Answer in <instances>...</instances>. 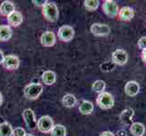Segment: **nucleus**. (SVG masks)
Wrapping results in <instances>:
<instances>
[{"instance_id": "2f4dec72", "label": "nucleus", "mask_w": 146, "mask_h": 136, "mask_svg": "<svg viewBox=\"0 0 146 136\" xmlns=\"http://www.w3.org/2000/svg\"><path fill=\"white\" fill-rule=\"evenodd\" d=\"M141 57H142V60L143 61V63L146 64V49L143 50L142 54H141Z\"/></svg>"}, {"instance_id": "1a4fd4ad", "label": "nucleus", "mask_w": 146, "mask_h": 136, "mask_svg": "<svg viewBox=\"0 0 146 136\" xmlns=\"http://www.w3.org/2000/svg\"><path fill=\"white\" fill-rule=\"evenodd\" d=\"M74 36V30L70 26H63L58 30V37L63 42H70Z\"/></svg>"}, {"instance_id": "423d86ee", "label": "nucleus", "mask_w": 146, "mask_h": 136, "mask_svg": "<svg viewBox=\"0 0 146 136\" xmlns=\"http://www.w3.org/2000/svg\"><path fill=\"white\" fill-rule=\"evenodd\" d=\"M23 119L26 123L27 126L29 130H35L37 128V121L35 115L34 111L31 109H25L22 113Z\"/></svg>"}, {"instance_id": "f3484780", "label": "nucleus", "mask_w": 146, "mask_h": 136, "mask_svg": "<svg viewBox=\"0 0 146 136\" xmlns=\"http://www.w3.org/2000/svg\"><path fill=\"white\" fill-rule=\"evenodd\" d=\"M130 132L133 136H143L145 133V126L142 123H133L130 125Z\"/></svg>"}, {"instance_id": "473e14b6", "label": "nucleus", "mask_w": 146, "mask_h": 136, "mask_svg": "<svg viewBox=\"0 0 146 136\" xmlns=\"http://www.w3.org/2000/svg\"><path fill=\"white\" fill-rule=\"evenodd\" d=\"M4 58H5V55H4V53L0 50V64H3V61H4Z\"/></svg>"}, {"instance_id": "20e7f679", "label": "nucleus", "mask_w": 146, "mask_h": 136, "mask_svg": "<svg viewBox=\"0 0 146 136\" xmlns=\"http://www.w3.org/2000/svg\"><path fill=\"white\" fill-rule=\"evenodd\" d=\"M54 125V120L49 115H44L37 120V129L41 133H51Z\"/></svg>"}, {"instance_id": "dca6fc26", "label": "nucleus", "mask_w": 146, "mask_h": 136, "mask_svg": "<svg viewBox=\"0 0 146 136\" xmlns=\"http://www.w3.org/2000/svg\"><path fill=\"white\" fill-rule=\"evenodd\" d=\"M15 10V5L11 1H3L2 4L0 5V14L4 17H8L10 14H12Z\"/></svg>"}, {"instance_id": "412c9836", "label": "nucleus", "mask_w": 146, "mask_h": 136, "mask_svg": "<svg viewBox=\"0 0 146 136\" xmlns=\"http://www.w3.org/2000/svg\"><path fill=\"white\" fill-rule=\"evenodd\" d=\"M77 103V99L72 94H65L62 99V103L64 107L67 108H72L74 107Z\"/></svg>"}, {"instance_id": "72a5a7b5", "label": "nucleus", "mask_w": 146, "mask_h": 136, "mask_svg": "<svg viewBox=\"0 0 146 136\" xmlns=\"http://www.w3.org/2000/svg\"><path fill=\"white\" fill-rule=\"evenodd\" d=\"M2 103H3V96H2V94L0 93V105L2 104Z\"/></svg>"}, {"instance_id": "aec40b11", "label": "nucleus", "mask_w": 146, "mask_h": 136, "mask_svg": "<svg viewBox=\"0 0 146 136\" xmlns=\"http://www.w3.org/2000/svg\"><path fill=\"white\" fill-rule=\"evenodd\" d=\"M42 81L46 85H52L56 81V74L53 71H46L42 74Z\"/></svg>"}, {"instance_id": "f257e3e1", "label": "nucleus", "mask_w": 146, "mask_h": 136, "mask_svg": "<svg viewBox=\"0 0 146 136\" xmlns=\"http://www.w3.org/2000/svg\"><path fill=\"white\" fill-rule=\"evenodd\" d=\"M42 14L47 21L54 23L57 21L59 17V11L56 5L53 2H46L42 7Z\"/></svg>"}, {"instance_id": "7c9ffc66", "label": "nucleus", "mask_w": 146, "mask_h": 136, "mask_svg": "<svg viewBox=\"0 0 146 136\" xmlns=\"http://www.w3.org/2000/svg\"><path fill=\"white\" fill-rule=\"evenodd\" d=\"M100 136H115L113 133L109 132V131H105V132H103L100 134Z\"/></svg>"}, {"instance_id": "bb28decb", "label": "nucleus", "mask_w": 146, "mask_h": 136, "mask_svg": "<svg viewBox=\"0 0 146 136\" xmlns=\"http://www.w3.org/2000/svg\"><path fill=\"white\" fill-rule=\"evenodd\" d=\"M26 133V131L22 127H17L13 130V136H25Z\"/></svg>"}, {"instance_id": "cd10ccee", "label": "nucleus", "mask_w": 146, "mask_h": 136, "mask_svg": "<svg viewBox=\"0 0 146 136\" xmlns=\"http://www.w3.org/2000/svg\"><path fill=\"white\" fill-rule=\"evenodd\" d=\"M137 44H138V47L142 50V51L143 50H145L146 49V36L141 37Z\"/></svg>"}, {"instance_id": "6ab92c4d", "label": "nucleus", "mask_w": 146, "mask_h": 136, "mask_svg": "<svg viewBox=\"0 0 146 136\" xmlns=\"http://www.w3.org/2000/svg\"><path fill=\"white\" fill-rule=\"evenodd\" d=\"M94 111V104L92 102L87 100H84L79 106V112L84 115L91 114Z\"/></svg>"}, {"instance_id": "c756f323", "label": "nucleus", "mask_w": 146, "mask_h": 136, "mask_svg": "<svg viewBox=\"0 0 146 136\" xmlns=\"http://www.w3.org/2000/svg\"><path fill=\"white\" fill-rule=\"evenodd\" d=\"M117 136H127V133L124 129H121L117 132Z\"/></svg>"}, {"instance_id": "2eb2a0df", "label": "nucleus", "mask_w": 146, "mask_h": 136, "mask_svg": "<svg viewBox=\"0 0 146 136\" xmlns=\"http://www.w3.org/2000/svg\"><path fill=\"white\" fill-rule=\"evenodd\" d=\"M7 22L10 26L17 27L22 24L23 22V16L21 13L17 11H14L12 14H10L7 17Z\"/></svg>"}, {"instance_id": "5701e85b", "label": "nucleus", "mask_w": 146, "mask_h": 136, "mask_svg": "<svg viewBox=\"0 0 146 136\" xmlns=\"http://www.w3.org/2000/svg\"><path fill=\"white\" fill-rule=\"evenodd\" d=\"M51 136H66V129L63 124H55L51 131Z\"/></svg>"}, {"instance_id": "9d476101", "label": "nucleus", "mask_w": 146, "mask_h": 136, "mask_svg": "<svg viewBox=\"0 0 146 136\" xmlns=\"http://www.w3.org/2000/svg\"><path fill=\"white\" fill-rule=\"evenodd\" d=\"M2 64L4 65V67L7 68V70H17L19 67L20 61L17 55L9 54V55H7V56H5Z\"/></svg>"}, {"instance_id": "f03ea898", "label": "nucleus", "mask_w": 146, "mask_h": 136, "mask_svg": "<svg viewBox=\"0 0 146 136\" xmlns=\"http://www.w3.org/2000/svg\"><path fill=\"white\" fill-rule=\"evenodd\" d=\"M43 92V85L39 83H31L24 89L25 97L28 100H36Z\"/></svg>"}, {"instance_id": "6e6552de", "label": "nucleus", "mask_w": 146, "mask_h": 136, "mask_svg": "<svg viewBox=\"0 0 146 136\" xmlns=\"http://www.w3.org/2000/svg\"><path fill=\"white\" fill-rule=\"evenodd\" d=\"M128 54L125 50L117 49L112 54V62L115 65H124L128 62Z\"/></svg>"}, {"instance_id": "4468645a", "label": "nucleus", "mask_w": 146, "mask_h": 136, "mask_svg": "<svg viewBox=\"0 0 146 136\" xmlns=\"http://www.w3.org/2000/svg\"><path fill=\"white\" fill-rule=\"evenodd\" d=\"M124 92L128 96H135L140 92V85L136 81H129L124 86Z\"/></svg>"}, {"instance_id": "39448f33", "label": "nucleus", "mask_w": 146, "mask_h": 136, "mask_svg": "<svg viewBox=\"0 0 146 136\" xmlns=\"http://www.w3.org/2000/svg\"><path fill=\"white\" fill-rule=\"evenodd\" d=\"M102 8L104 14L109 17L113 18L118 16L119 7L117 3L113 1V0H106V1H104L102 6Z\"/></svg>"}, {"instance_id": "b1692460", "label": "nucleus", "mask_w": 146, "mask_h": 136, "mask_svg": "<svg viewBox=\"0 0 146 136\" xmlns=\"http://www.w3.org/2000/svg\"><path fill=\"white\" fill-rule=\"evenodd\" d=\"M105 87H106V84H105V82L103 81V80H96V81L94 82L92 85L93 91H94V92H96L98 94L104 93Z\"/></svg>"}, {"instance_id": "c85d7f7f", "label": "nucleus", "mask_w": 146, "mask_h": 136, "mask_svg": "<svg viewBox=\"0 0 146 136\" xmlns=\"http://www.w3.org/2000/svg\"><path fill=\"white\" fill-rule=\"evenodd\" d=\"M46 2H47L46 0H41V1H36V0H33V1H32V3H34L35 6H36V7H42L44 6V5H46Z\"/></svg>"}, {"instance_id": "9b49d317", "label": "nucleus", "mask_w": 146, "mask_h": 136, "mask_svg": "<svg viewBox=\"0 0 146 136\" xmlns=\"http://www.w3.org/2000/svg\"><path fill=\"white\" fill-rule=\"evenodd\" d=\"M134 115V110L132 108L124 109L120 114V121L124 126H130L133 123V117Z\"/></svg>"}, {"instance_id": "ddd939ff", "label": "nucleus", "mask_w": 146, "mask_h": 136, "mask_svg": "<svg viewBox=\"0 0 146 136\" xmlns=\"http://www.w3.org/2000/svg\"><path fill=\"white\" fill-rule=\"evenodd\" d=\"M40 42L46 47H51L55 44V36L52 31H46L42 34Z\"/></svg>"}, {"instance_id": "f704fd0d", "label": "nucleus", "mask_w": 146, "mask_h": 136, "mask_svg": "<svg viewBox=\"0 0 146 136\" xmlns=\"http://www.w3.org/2000/svg\"><path fill=\"white\" fill-rule=\"evenodd\" d=\"M25 136H34L33 134H30V133H26V135Z\"/></svg>"}, {"instance_id": "f8f14e48", "label": "nucleus", "mask_w": 146, "mask_h": 136, "mask_svg": "<svg viewBox=\"0 0 146 136\" xmlns=\"http://www.w3.org/2000/svg\"><path fill=\"white\" fill-rule=\"evenodd\" d=\"M134 17V11L132 7H123L118 12V17L121 21L127 22L132 20Z\"/></svg>"}, {"instance_id": "393cba45", "label": "nucleus", "mask_w": 146, "mask_h": 136, "mask_svg": "<svg viewBox=\"0 0 146 136\" xmlns=\"http://www.w3.org/2000/svg\"><path fill=\"white\" fill-rule=\"evenodd\" d=\"M84 5L85 9L88 11H94L99 7V1L98 0H84Z\"/></svg>"}, {"instance_id": "a878e982", "label": "nucleus", "mask_w": 146, "mask_h": 136, "mask_svg": "<svg viewBox=\"0 0 146 136\" xmlns=\"http://www.w3.org/2000/svg\"><path fill=\"white\" fill-rule=\"evenodd\" d=\"M100 68L103 72L108 73V72H111V71H113V70H114L115 64L113 62H104L101 64Z\"/></svg>"}, {"instance_id": "4be33fe9", "label": "nucleus", "mask_w": 146, "mask_h": 136, "mask_svg": "<svg viewBox=\"0 0 146 136\" xmlns=\"http://www.w3.org/2000/svg\"><path fill=\"white\" fill-rule=\"evenodd\" d=\"M0 136H13V128L7 122L0 123Z\"/></svg>"}, {"instance_id": "7ed1b4c3", "label": "nucleus", "mask_w": 146, "mask_h": 136, "mask_svg": "<svg viewBox=\"0 0 146 136\" xmlns=\"http://www.w3.org/2000/svg\"><path fill=\"white\" fill-rule=\"evenodd\" d=\"M96 103L103 110L111 109L114 104V98L112 94L107 92L101 93L96 97Z\"/></svg>"}, {"instance_id": "a211bd4d", "label": "nucleus", "mask_w": 146, "mask_h": 136, "mask_svg": "<svg viewBox=\"0 0 146 136\" xmlns=\"http://www.w3.org/2000/svg\"><path fill=\"white\" fill-rule=\"evenodd\" d=\"M12 29L9 26L7 25H2L0 26V41L7 42L12 37Z\"/></svg>"}, {"instance_id": "0eeeda50", "label": "nucleus", "mask_w": 146, "mask_h": 136, "mask_svg": "<svg viewBox=\"0 0 146 136\" xmlns=\"http://www.w3.org/2000/svg\"><path fill=\"white\" fill-rule=\"evenodd\" d=\"M91 33L95 36H106L110 34L111 28L106 24L94 23L91 26Z\"/></svg>"}]
</instances>
